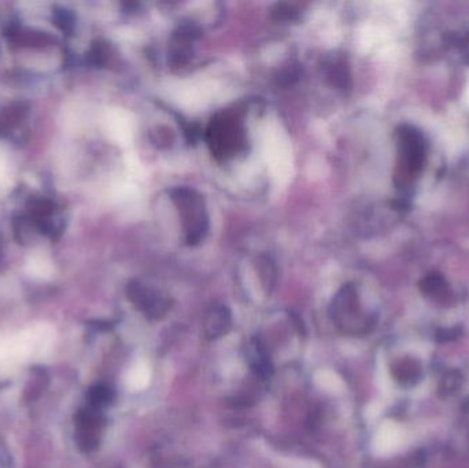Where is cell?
<instances>
[{
    "mask_svg": "<svg viewBox=\"0 0 469 468\" xmlns=\"http://www.w3.org/2000/svg\"><path fill=\"white\" fill-rule=\"evenodd\" d=\"M54 339V330L36 326L12 338L0 339V373L25 360L44 355Z\"/></svg>",
    "mask_w": 469,
    "mask_h": 468,
    "instance_id": "6da1fadb",
    "label": "cell"
},
{
    "mask_svg": "<svg viewBox=\"0 0 469 468\" xmlns=\"http://www.w3.org/2000/svg\"><path fill=\"white\" fill-rule=\"evenodd\" d=\"M172 199L183 214L188 243L193 245L200 242L207 231V216L203 199L196 191L186 187L173 189Z\"/></svg>",
    "mask_w": 469,
    "mask_h": 468,
    "instance_id": "7a4b0ae2",
    "label": "cell"
},
{
    "mask_svg": "<svg viewBox=\"0 0 469 468\" xmlns=\"http://www.w3.org/2000/svg\"><path fill=\"white\" fill-rule=\"evenodd\" d=\"M331 316L336 326L347 334H356V321L358 323V298L352 284L345 286L335 297L331 306Z\"/></svg>",
    "mask_w": 469,
    "mask_h": 468,
    "instance_id": "3957f363",
    "label": "cell"
},
{
    "mask_svg": "<svg viewBox=\"0 0 469 468\" xmlns=\"http://www.w3.org/2000/svg\"><path fill=\"white\" fill-rule=\"evenodd\" d=\"M399 146L402 175L412 176L417 174L424 161V144L421 136L414 129L402 128V132H399Z\"/></svg>",
    "mask_w": 469,
    "mask_h": 468,
    "instance_id": "277c9868",
    "label": "cell"
},
{
    "mask_svg": "<svg viewBox=\"0 0 469 468\" xmlns=\"http://www.w3.org/2000/svg\"><path fill=\"white\" fill-rule=\"evenodd\" d=\"M133 303L150 319H161L169 309V301L151 288L135 283L129 290Z\"/></svg>",
    "mask_w": 469,
    "mask_h": 468,
    "instance_id": "5b68a950",
    "label": "cell"
},
{
    "mask_svg": "<svg viewBox=\"0 0 469 468\" xmlns=\"http://www.w3.org/2000/svg\"><path fill=\"white\" fill-rule=\"evenodd\" d=\"M209 131L210 143L214 147V151L218 154H228L229 151L235 150L236 144L239 143V132L236 128V122L233 120H228L227 117L214 121Z\"/></svg>",
    "mask_w": 469,
    "mask_h": 468,
    "instance_id": "8992f818",
    "label": "cell"
},
{
    "mask_svg": "<svg viewBox=\"0 0 469 468\" xmlns=\"http://www.w3.org/2000/svg\"><path fill=\"white\" fill-rule=\"evenodd\" d=\"M232 327L231 310L225 305H213L204 315L203 333L207 339H218L229 333Z\"/></svg>",
    "mask_w": 469,
    "mask_h": 468,
    "instance_id": "52a82bcc",
    "label": "cell"
},
{
    "mask_svg": "<svg viewBox=\"0 0 469 468\" xmlns=\"http://www.w3.org/2000/svg\"><path fill=\"white\" fill-rule=\"evenodd\" d=\"M251 370L262 379H269L274 374V364L264 348L258 341L254 342L253 350L250 353Z\"/></svg>",
    "mask_w": 469,
    "mask_h": 468,
    "instance_id": "ba28073f",
    "label": "cell"
},
{
    "mask_svg": "<svg viewBox=\"0 0 469 468\" xmlns=\"http://www.w3.org/2000/svg\"><path fill=\"white\" fill-rule=\"evenodd\" d=\"M420 374H421V368L419 363L412 359L401 360L392 367V375L395 380L403 386L414 384L419 380Z\"/></svg>",
    "mask_w": 469,
    "mask_h": 468,
    "instance_id": "9c48e42d",
    "label": "cell"
},
{
    "mask_svg": "<svg viewBox=\"0 0 469 468\" xmlns=\"http://www.w3.org/2000/svg\"><path fill=\"white\" fill-rule=\"evenodd\" d=\"M420 288L424 294L434 297V298H442L448 294L446 281L441 275H437V274L425 277L420 283Z\"/></svg>",
    "mask_w": 469,
    "mask_h": 468,
    "instance_id": "30bf717a",
    "label": "cell"
},
{
    "mask_svg": "<svg viewBox=\"0 0 469 468\" xmlns=\"http://www.w3.org/2000/svg\"><path fill=\"white\" fill-rule=\"evenodd\" d=\"M26 271L33 278L46 279L51 277L52 265L44 256H33L26 264Z\"/></svg>",
    "mask_w": 469,
    "mask_h": 468,
    "instance_id": "8fae6325",
    "label": "cell"
},
{
    "mask_svg": "<svg viewBox=\"0 0 469 468\" xmlns=\"http://www.w3.org/2000/svg\"><path fill=\"white\" fill-rule=\"evenodd\" d=\"M460 382H461V376L457 374H449L446 375L441 383V391H446V394H453L459 386H460Z\"/></svg>",
    "mask_w": 469,
    "mask_h": 468,
    "instance_id": "7c38bea8",
    "label": "cell"
},
{
    "mask_svg": "<svg viewBox=\"0 0 469 468\" xmlns=\"http://www.w3.org/2000/svg\"><path fill=\"white\" fill-rule=\"evenodd\" d=\"M4 176H6V161L3 154H0V183L4 180Z\"/></svg>",
    "mask_w": 469,
    "mask_h": 468,
    "instance_id": "4fadbf2b",
    "label": "cell"
}]
</instances>
